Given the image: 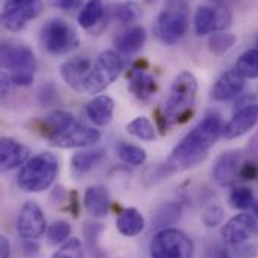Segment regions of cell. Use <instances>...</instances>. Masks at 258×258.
<instances>
[{
  "instance_id": "cell-1",
  "label": "cell",
  "mask_w": 258,
  "mask_h": 258,
  "mask_svg": "<svg viewBox=\"0 0 258 258\" xmlns=\"http://www.w3.org/2000/svg\"><path fill=\"white\" fill-rule=\"evenodd\" d=\"M222 120L218 114H207L186 137L174 147L165 168L170 173L179 168H189L206 158V152L216 143L222 132Z\"/></svg>"
},
{
  "instance_id": "cell-2",
  "label": "cell",
  "mask_w": 258,
  "mask_h": 258,
  "mask_svg": "<svg viewBox=\"0 0 258 258\" xmlns=\"http://www.w3.org/2000/svg\"><path fill=\"white\" fill-rule=\"evenodd\" d=\"M59 174V159L50 152L30 158L18 173L17 185L24 192H42L48 189Z\"/></svg>"
},
{
  "instance_id": "cell-3",
  "label": "cell",
  "mask_w": 258,
  "mask_h": 258,
  "mask_svg": "<svg viewBox=\"0 0 258 258\" xmlns=\"http://www.w3.org/2000/svg\"><path fill=\"white\" fill-rule=\"evenodd\" d=\"M197 78L191 72H182L174 78L164 108V116L168 125L183 123L191 117L197 99Z\"/></svg>"
},
{
  "instance_id": "cell-4",
  "label": "cell",
  "mask_w": 258,
  "mask_h": 258,
  "mask_svg": "<svg viewBox=\"0 0 258 258\" xmlns=\"http://www.w3.org/2000/svg\"><path fill=\"white\" fill-rule=\"evenodd\" d=\"M189 24V9L185 2H173L164 8L156 20L155 32L165 45H174L186 33Z\"/></svg>"
},
{
  "instance_id": "cell-5",
  "label": "cell",
  "mask_w": 258,
  "mask_h": 258,
  "mask_svg": "<svg viewBox=\"0 0 258 258\" xmlns=\"http://www.w3.org/2000/svg\"><path fill=\"white\" fill-rule=\"evenodd\" d=\"M122 69H123V60L116 51L107 50L101 53L96 63L92 66V69L89 71L84 80L83 92L99 93L105 90L120 75Z\"/></svg>"
},
{
  "instance_id": "cell-6",
  "label": "cell",
  "mask_w": 258,
  "mask_h": 258,
  "mask_svg": "<svg viewBox=\"0 0 258 258\" xmlns=\"http://www.w3.org/2000/svg\"><path fill=\"white\" fill-rule=\"evenodd\" d=\"M152 258H192L194 242L180 230L158 231L150 242Z\"/></svg>"
},
{
  "instance_id": "cell-7",
  "label": "cell",
  "mask_w": 258,
  "mask_h": 258,
  "mask_svg": "<svg viewBox=\"0 0 258 258\" xmlns=\"http://www.w3.org/2000/svg\"><path fill=\"white\" fill-rule=\"evenodd\" d=\"M41 41L51 54H66L80 44L75 29L62 18H53L42 26Z\"/></svg>"
},
{
  "instance_id": "cell-8",
  "label": "cell",
  "mask_w": 258,
  "mask_h": 258,
  "mask_svg": "<svg viewBox=\"0 0 258 258\" xmlns=\"http://www.w3.org/2000/svg\"><path fill=\"white\" fill-rule=\"evenodd\" d=\"M6 68L11 71V78L15 86H30L35 80L36 71V60L33 51L26 45H11Z\"/></svg>"
},
{
  "instance_id": "cell-9",
  "label": "cell",
  "mask_w": 258,
  "mask_h": 258,
  "mask_svg": "<svg viewBox=\"0 0 258 258\" xmlns=\"http://www.w3.org/2000/svg\"><path fill=\"white\" fill-rule=\"evenodd\" d=\"M47 219L42 209L35 201H27L17 219V233L24 240H38L47 231Z\"/></svg>"
},
{
  "instance_id": "cell-10",
  "label": "cell",
  "mask_w": 258,
  "mask_h": 258,
  "mask_svg": "<svg viewBox=\"0 0 258 258\" xmlns=\"http://www.w3.org/2000/svg\"><path fill=\"white\" fill-rule=\"evenodd\" d=\"M231 14L225 8L200 6L194 15V30L198 36L221 32L230 27Z\"/></svg>"
},
{
  "instance_id": "cell-11",
  "label": "cell",
  "mask_w": 258,
  "mask_h": 258,
  "mask_svg": "<svg viewBox=\"0 0 258 258\" xmlns=\"http://www.w3.org/2000/svg\"><path fill=\"white\" fill-rule=\"evenodd\" d=\"M258 231V224L254 216L249 213H239L233 216L224 227H222V239L225 243L239 246L246 243L249 239H252Z\"/></svg>"
},
{
  "instance_id": "cell-12",
  "label": "cell",
  "mask_w": 258,
  "mask_h": 258,
  "mask_svg": "<svg viewBox=\"0 0 258 258\" xmlns=\"http://www.w3.org/2000/svg\"><path fill=\"white\" fill-rule=\"evenodd\" d=\"M99 138H101V132L98 129L75 123L74 126L64 131L63 134L50 140V144L60 149H78V147L93 146L99 141Z\"/></svg>"
},
{
  "instance_id": "cell-13",
  "label": "cell",
  "mask_w": 258,
  "mask_h": 258,
  "mask_svg": "<svg viewBox=\"0 0 258 258\" xmlns=\"http://www.w3.org/2000/svg\"><path fill=\"white\" fill-rule=\"evenodd\" d=\"M242 167V152L240 150H228L218 156L213 165V180L221 186H230L239 177V171Z\"/></svg>"
},
{
  "instance_id": "cell-14",
  "label": "cell",
  "mask_w": 258,
  "mask_h": 258,
  "mask_svg": "<svg viewBox=\"0 0 258 258\" xmlns=\"http://www.w3.org/2000/svg\"><path fill=\"white\" fill-rule=\"evenodd\" d=\"M42 12V2H36L24 6H6L0 15V23L5 29L11 32H20L26 24L35 20Z\"/></svg>"
},
{
  "instance_id": "cell-15",
  "label": "cell",
  "mask_w": 258,
  "mask_h": 258,
  "mask_svg": "<svg viewBox=\"0 0 258 258\" xmlns=\"http://www.w3.org/2000/svg\"><path fill=\"white\" fill-rule=\"evenodd\" d=\"M30 150L27 146L18 143L14 138H0V171L6 173L29 161Z\"/></svg>"
},
{
  "instance_id": "cell-16",
  "label": "cell",
  "mask_w": 258,
  "mask_h": 258,
  "mask_svg": "<svg viewBox=\"0 0 258 258\" xmlns=\"http://www.w3.org/2000/svg\"><path fill=\"white\" fill-rule=\"evenodd\" d=\"M258 123V105L248 104L246 107L240 108L230 122L222 128V135L227 140H234L245 135L249 129H252Z\"/></svg>"
},
{
  "instance_id": "cell-17",
  "label": "cell",
  "mask_w": 258,
  "mask_h": 258,
  "mask_svg": "<svg viewBox=\"0 0 258 258\" xmlns=\"http://www.w3.org/2000/svg\"><path fill=\"white\" fill-rule=\"evenodd\" d=\"M243 87H245V78L236 69H230L224 72L215 83L212 89V98L215 101L225 102L239 96Z\"/></svg>"
},
{
  "instance_id": "cell-18",
  "label": "cell",
  "mask_w": 258,
  "mask_h": 258,
  "mask_svg": "<svg viewBox=\"0 0 258 258\" xmlns=\"http://www.w3.org/2000/svg\"><path fill=\"white\" fill-rule=\"evenodd\" d=\"M90 69H92V63L87 57H75L66 60L60 66V75L74 90L83 92L84 80Z\"/></svg>"
},
{
  "instance_id": "cell-19",
  "label": "cell",
  "mask_w": 258,
  "mask_h": 258,
  "mask_svg": "<svg viewBox=\"0 0 258 258\" xmlns=\"http://www.w3.org/2000/svg\"><path fill=\"white\" fill-rule=\"evenodd\" d=\"M129 90L140 101H147L152 98L158 89L156 81L152 75H149L143 68L134 66L129 72Z\"/></svg>"
},
{
  "instance_id": "cell-20",
  "label": "cell",
  "mask_w": 258,
  "mask_h": 258,
  "mask_svg": "<svg viewBox=\"0 0 258 258\" xmlns=\"http://www.w3.org/2000/svg\"><path fill=\"white\" fill-rule=\"evenodd\" d=\"M75 123L77 122L71 113H66L62 110H54L41 120L39 131L44 137H47L48 140H53L54 137L63 134L64 131L74 126Z\"/></svg>"
},
{
  "instance_id": "cell-21",
  "label": "cell",
  "mask_w": 258,
  "mask_h": 258,
  "mask_svg": "<svg viewBox=\"0 0 258 258\" xmlns=\"http://www.w3.org/2000/svg\"><path fill=\"white\" fill-rule=\"evenodd\" d=\"M110 195L104 186H90L84 192L86 210L98 219L105 218L110 213Z\"/></svg>"
},
{
  "instance_id": "cell-22",
  "label": "cell",
  "mask_w": 258,
  "mask_h": 258,
  "mask_svg": "<svg viewBox=\"0 0 258 258\" xmlns=\"http://www.w3.org/2000/svg\"><path fill=\"white\" fill-rule=\"evenodd\" d=\"M113 113H114V101L107 95L96 96L86 107L87 117L98 126L108 125L113 119Z\"/></svg>"
},
{
  "instance_id": "cell-23",
  "label": "cell",
  "mask_w": 258,
  "mask_h": 258,
  "mask_svg": "<svg viewBox=\"0 0 258 258\" xmlns=\"http://www.w3.org/2000/svg\"><path fill=\"white\" fill-rule=\"evenodd\" d=\"M146 39H147L146 29L143 26H134L114 39V45L117 51L123 54H134L138 50H141V47L146 44Z\"/></svg>"
},
{
  "instance_id": "cell-24",
  "label": "cell",
  "mask_w": 258,
  "mask_h": 258,
  "mask_svg": "<svg viewBox=\"0 0 258 258\" xmlns=\"http://www.w3.org/2000/svg\"><path fill=\"white\" fill-rule=\"evenodd\" d=\"M116 227L120 234L126 237H134V236H138L144 230L146 219L135 207H129L117 216Z\"/></svg>"
},
{
  "instance_id": "cell-25",
  "label": "cell",
  "mask_w": 258,
  "mask_h": 258,
  "mask_svg": "<svg viewBox=\"0 0 258 258\" xmlns=\"http://www.w3.org/2000/svg\"><path fill=\"white\" fill-rule=\"evenodd\" d=\"M182 216V206L179 203H162L153 212V228L155 230H165L174 225Z\"/></svg>"
},
{
  "instance_id": "cell-26",
  "label": "cell",
  "mask_w": 258,
  "mask_h": 258,
  "mask_svg": "<svg viewBox=\"0 0 258 258\" xmlns=\"http://www.w3.org/2000/svg\"><path fill=\"white\" fill-rule=\"evenodd\" d=\"M105 158L104 149H92V150H83L72 156L71 167L72 171L77 174H84L93 170L102 159Z\"/></svg>"
},
{
  "instance_id": "cell-27",
  "label": "cell",
  "mask_w": 258,
  "mask_h": 258,
  "mask_svg": "<svg viewBox=\"0 0 258 258\" xmlns=\"http://www.w3.org/2000/svg\"><path fill=\"white\" fill-rule=\"evenodd\" d=\"M104 17L102 0H89L78 14V24L83 29H90Z\"/></svg>"
},
{
  "instance_id": "cell-28",
  "label": "cell",
  "mask_w": 258,
  "mask_h": 258,
  "mask_svg": "<svg viewBox=\"0 0 258 258\" xmlns=\"http://www.w3.org/2000/svg\"><path fill=\"white\" fill-rule=\"evenodd\" d=\"M117 155L125 164L134 165V167L143 165L147 159V153L144 149L135 144H129V143H120L117 146Z\"/></svg>"
},
{
  "instance_id": "cell-29",
  "label": "cell",
  "mask_w": 258,
  "mask_h": 258,
  "mask_svg": "<svg viewBox=\"0 0 258 258\" xmlns=\"http://www.w3.org/2000/svg\"><path fill=\"white\" fill-rule=\"evenodd\" d=\"M236 71L243 78L258 77V48L245 51L236 62Z\"/></svg>"
},
{
  "instance_id": "cell-30",
  "label": "cell",
  "mask_w": 258,
  "mask_h": 258,
  "mask_svg": "<svg viewBox=\"0 0 258 258\" xmlns=\"http://www.w3.org/2000/svg\"><path fill=\"white\" fill-rule=\"evenodd\" d=\"M128 132L131 135L143 140V141H153L155 137H156V132H155V126L153 123L147 119V117H137L134 119L132 122H129Z\"/></svg>"
},
{
  "instance_id": "cell-31",
  "label": "cell",
  "mask_w": 258,
  "mask_h": 258,
  "mask_svg": "<svg viewBox=\"0 0 258 258\" xmlns=\"http://www.w3.org/2000/svg\"><path fill=\"white\" fill-rule=\"evenodd\" d=\"M255 197L254 192L246 188V186H240V188H234L231 194H230V206L236 210H246V209H251L252 203H254Z\"/></svg>"
},
{
  "instance_id": "cell-32",
  "label": "cell",
  "mask_w": 258,
  "mask_h": 258,
  "mask_svg": "<svg viewBox=\"0 0 258 258\" xmlns=\"http://www.w3.org/2000/svg\"><path fill=\"white\" fill-rule=\"evenodd\" d=\"M236 44V36L231 33H213L209 39V48L213 54L221 56L233 48Z\"/></svg>"
},
{
  "instance_id": "cell-33",
  "label": "cell",
  "mask_w": 258,
  "mask_h": 258,
  "mask_svg": "<svg viewBox=\"0 0 258 258\" xmlns=\"http://www.w3.org/2000/svg\"><path fill=\"white\" fill-rule=\"evenodd\" d=\"M71 225L66 221H54L47 228V239L51 245H60L71 236Z\"/></svg>"
},
{
  "instance_id": "cell-34",
  "label": "cell",
  "mask_w": 258,
  "mask_h": 258,
  "mask_svg": "<svg viewBox=\"0 0 258 258\" xmlns=\"http://www.w3.org/2000/svg\"><path fill=\"white\" fill-rule=\"evenodd\" d=\"M114 15L120 23H134L141 17V9L135 2H126L116 8Z\"/></svg>"
},
{
  "instance_id": "cell-35",
  "label": "cell",
  "mask_w": 258,
  "mask_h": 258,
  "mask_svg": "<svg viewBox=\"0 0 258 258\" xmlns=\"http://www.w3.org/2000/svg\"><path fill=\"white\" fill-rule=\"evenodd\" d=\"M51 258H83L81 242L75 237L64 240L63 245L53 254Z\"/></svg>"
},
{
  "instance_id": "cell-36",
  "label": "cell",
  "mask_w": 258,
  "mask_h": 258,
  "mask_svg": "<svg viewBox=\"0 0 258 258\" xmlns=\"http://www.w3.org/2000/svg\"><path fill=\"white\" fill-rule=\"evenodd\" d=\"M102 231V227L101 224H92V222H87L86 227H84V236H86V242L92 251V254H99V246H98V237Z\"/></svg>"
},
{
  "instance_id": "cell-37",
  "label": "cell",
  "mask_w": 258,
  "mask_h": 258,
  "mask_svg": "<svg viewBox=\"0 0 258 258\" xmlns=\"http://www.w3.org/2000/svg\"><path fill=\"white\" fill-rule=\"evenodd\" d=\"M224 219V209L219 206H210L203 213V222L207 227H216Z\"/></svg>"
},
{
  "instance_id": "cell-38",
  "label": "cell",
  "mask_w": 258,
  "mask_h": 258,
  "mask_svg": "<svg viewBox=\"0 0 258 258\" xmlns=\"http://www.w3.org/2000/svg\"><path fill=\"white\" fill-rule=\"evenodd\" d=\"M14 86L15 84H14L11 75H8V74L0 71V99H6L12 93Z\"/></svg>"
},
{
  "instance_id": "cell-39",
  "label": "cell",
  "mask_w": 258,
  "mask_h": 258,
  "mask_svg": "<svg viewBox=\"0 0 258 258\" xmlns=\"http://www.w3.org/2000/svg\"><path fill=\"white\" fill-rule=\"evenodd\" d=\"M239 176H240L243 180H254L255 177H258V164L257 162L248 161L246 164H243V165L240 167Z\"/></svg>"
},
{
  "instance_id": "cell-40",
  "label": "cell",
  "mask_w": 258,
  "mask_h": 258,
  "mask_svg": "<svg viewBox=\"0 0 258 258\" xmlns=\"http://www.w3.org/2000/svg\"><path fill=\"white\" fill-rule=\"evenodd\" d=\"M206 258H233V254L221 245H213L207 249Z\"/></svg>"
},
{
  "instance_id": "cell-41",
  "label": "cell",
  "mask_w": 258,
  "mask_h": 258,
  "mask_svg": "<svg viewBox=\"0 0 258 258\" xmlns=\"http://www.w3.org/2000/svg\"><path fill=\"white\" fill-rule=\"evenodd\" d=\"M50 5L57 9L71 11V9H75L80 6V0H50Z\"/></svg>"
},
{
  "instance_id": "cell-42",
  "label": "cell",
  "mask_w": 258,
  "mask_h": 258,
  "mask_svg": "<svg viewBox=\"0 0 258 258\" xmlns=\"http://www.w3.org/2000/svg\"><path fill=\"white\" fill-rule=\"evenodd\" d=\"M9 50H11L9 44L0 42V68H6L8 59H9Z\"/></svg>"
},
{
  "instance_id": "cell-43",
  "label": "cell",
  "mask_w": 258,
  "mask_h": 258,
  "mask_svg": "<svg viewBox=\"0 0 258 258\" xmlns=\"http://www.w3.org/2000/svg\"><path fill=\"white\" fill-rule=\"evenodd\" d=\"M9 257H11V243L3 234H0V258Z\"/></svg>"
},
{
  "instance_id": "cell-44",
  "label": "cell",
  "mask_w": 258,
  "mask_h": 258,
  "mask_svg": "<svg viewBox=\"0 0 258 258\" xmlns=\"http://www.w3.org/2000/svg\"><path fill=\"white\" fill-rule=\"evenodd\" d=\"M236 257L237 258H254L255 257V249L254 246L248 248V246H243V248H236Z\"/></svg>"
},
{
  "instance_id": "cell-45",
  "label": "cell",
  "mask_w": 258,
  "mask_h": 258,
  "mask_svg": "<svg viewBox=\"0 0 258 258\" xmlns=\"http://www.w3.org/2000/svg\"><path fill=\"white\" fill-rule=\"evenodd\" d=\"M69 209L72 210L74 216H78V200H77V192H71V200H69Z\"/></svg>"
},
{
  "instance_id": "cell-46",
  "label": "cell",
  "mask_w": 258,
  "mask_h": 258,
  "mask_svg": "<svg viewBox=\"0 0 258 258\" xmlns=\"http://www.w3.org/2000/svg\"><path fill=\"white\" fill-rule=\"evenodd\" d=\"M36 2H41V0H8L6 6H24V5H32Z\"/></svg>"
},
{
  "instance_id": "cell-47",
  "label": "cell",
  "mask_w": 258,
  "mask_h": 258,
  "mask_svg": "<svg viewBox=\"0 0 258 258\" xmlns=\"http://www.w3.org/2000/svg\"><path fill=\"white\" fill-rule=\"evenodd\" d=\"M251 209H252V212H254V215L257 216V219H258V200H254V203H252V206H251Z\"/></svg>"
},
{
  "instance_id": "cell-48",
  "label": "cell",
  "mask_w": 258,
  "mask_h": 258,
  "mask_svg": "<svg viewBox=\"0 0 258 258\" xmlns=\"http://www.w3.org/2000/svg\"><path fill=\"white\" fill-rule=\"evenodd\" d=\"M218 2H222V0H218Z\"/></svg>"
}]
</instances>
